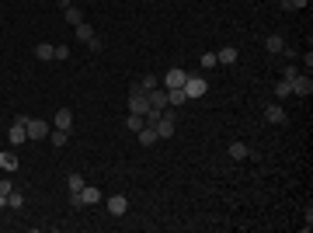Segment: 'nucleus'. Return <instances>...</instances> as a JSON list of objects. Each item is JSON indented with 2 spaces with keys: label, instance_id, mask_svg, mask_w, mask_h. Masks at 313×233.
<instances>
[{
  "label": "nucleus",
  "instance_id": "f257e3e1",
  "mask_svg": "<svg viewBox=\"0 0 313 233\" xmlns=\"http://www.w3.org/2000/svg\"><path fill=\"white\" fill-rule=\"evenodd\" d=\"M18 122H25V132H28V139H46V136H49V122H42V118L18 115Z\"/></svg>",
  "mask_w": 313,
  "mask_h": 233
},
{
  "label": "nucleus",
  "instance_id": "f03ea898",
  "mask_svg": "<svg viewBox=\"0 0 313 233\" xmlns=\"http://www.w3.org/2000/svg\"><path fill=\"white\" fill-rule=\"evenodd\" d=\"M289 87H292L296 98H310V94H313V80H310V73H296V77L289 80Z\"/></svg>",
  "mask_w": 313,
  "mask_h": 233
},
{
  "label": "nucleus",
  "instance_id": "7ed1b4c3",
  "mask_svg": "<svg viewBox=\"0 0 313 233\" xmlns=\"http://www.w3.org/2000/svg\"><path fill=\"white\" fill-rule=\"evenodd\" d=\"M206 91H209V84H206L202 77H188V80H185V98H188V101H195V98H202Z\"/></svg>",
  "mask_w": 313,
  "mask_h": 233
},
{
  "label": "nucleus",
  "instance_id": "20e7f679",
  "mask_svg": "<svg viewBox=\"0 0 313 233\" xmlns=\"http://www.w3.org/2000/svg\"><path fill=\"white\" fill-rule=\"evenodd\" d=\"M153 129H156V136H160V139H171V136H174V115H171V112H164L160 118H156V125H153Z\"/></svg>",
  "mask_w": 313,
  "mask_h": 233
},
{
  "label": "nucleus",
  "instance_id": "39448f33",
  "mask_svg": "<svg viewBox=\"0 0 313 233\" xmlns=\"http://www.w3.org/2000/svg\"><path fill=\"white\" fill-rule=\"evenodd\" d=\"M7 143H11V146H21V143H28L25 122H18V118H14V125H11V132H7Z\"/></svg>",
  "mask_w": 313,
  "mask_h": 233
},
{
  "label": "nucleus",
  "instance_id": "423d86ee",
  "mask_svg": "<svg viewBox=\"0 0 313 233\" xmlns=\"http://www.w3.org/2000/svg\"><path fill=\"white\" fill-rule=\"evenodd\" d=\"M125 209H129V198L125 195H111L108 198V212L111 216H125Z\"/></svg>",
  "mask_w": 313,
  "mask_h": 233
},
{
  "label": "nucleus",
  "instance_id": "0eeeda50",
  "mask_svg": "<svg viewBox=\"0 0 313 233\" xmlns=\"http://www.w3.org/2000/svg\"><path fill=\"white\" fill-rule=\"evenodd\" d=\"M185 80H188V73H185V70H178V66H174V70H167V77H164V84H167V87H185Z\"/></svg>",
  "mask_w": 313,
  "mask_h": 233
},
{
  "label": "nucleus",
  "instance_id": "6e6552de",
  "mask_svg": "<svg viewBox=\"0 0 313 233\" xmlns=\"http://www.w3.org/2000/svg\"><path fill=\"white\" fill-rule=\"evenodd\" d=\"M264 118H268L271 125H282V122H285V108H282V105H268V108H264Z\"/></svg>",
  "mask_w": 313,
  "mask_h": 233
},
{
  "label": "nucleus",
  "instance_id": "1a4fd4ad",
  "mask_svg": "<svg viewBox=\"0 0 313 233\" xmlns=\"http://www.w3.org/2000/svg\"><path fill=\"white\" fill-rule=\"evenodd\" d=\"M35 59H42V63L56 59V46H49V42H39V46H35Z\"/></svg>",
  "mask_w": 313,
  "mask_h": 233
},
{
  "label": "nucleus",
  "instance_id": "9d476101",
  "mask_svg": "<svg viewBox=\"0 0 313 233\" xmlns=\"http://www.w3.org/2000/svg\"><path fill=\"white\" fill-rule=\"evenodd\" d=\"M240 59V53L233 49V46H223V53H216V63H223V66H230V63H237Z\"/></svg>",
  "mask_w": 313,
  "mask_h": 233
},
{
  "label": "nucleus",
  "instance_id": "9b49d317",
  "mask_svg": "<svg viewBox=\"0 0 313 233\" xmlns=\"http://www.w3.org/2000/svg\"><path fill=\"white\" fill-rule=\"evenodd\" d=\"M56 129H66V132L73 129V112L70 108H59L56 112Z\"/></svg>",
  "mask_w": 313,
  "mask_h": 233
},
{
  "label": "nucleus",
  "instance_id": "f8f14e48",
  "mask_svg": "<svg viewBox=\"0 0 313 233\" xmlns=\"http://www.w3.org/2000/svg\"><path fill=\"white\" fill-rule=\"evenodd\" d=\"M0 167H4V171H18V157H14V150H0Z\"/></svg>",
  "mask_w": 313,
  "mask_h": 233
},
{
  "label": "nucleus",
  "instance_id": "ddd939ff",
  "mask_svg": "<svg viewBox=\"0 0 313 233\" xmlns=\"http://www.w3.org/2000/svg\"><path fill=\"white\" fill-rule=\"evenodd\" d=\"M156 139H160V136H156L153 125H143V129H139V143H143V146H153Z\"/></svg>",
  "mask_w": 313,
  "mask_h": 233
},
{
  "label": "nucleus",
  "instance_id": "4468645a",
  "mask_svg": "<svg viewBox=\"0 0 313 233\" xmlns=\"http://www.w3.org/2000/svg\"><path fill=\"white\" fill-rule=\"evenodd\" d=\"M185 101H188V98H185V87H167V105L178 108V105H185Z\"/></svg>",
  "mask_w": 313,
  "mask_h": 233
},
{
  "label": "nucleus",
  "instance_id": "2eb2a0df",
  "mask_svg": "<svg viewBox=\"0 0 313 233\" xmlns=\"http://www.w3.org/2000/svg\"><path fill=\"white\" fill-rule=\"evenodd\" d=\"M226 153H230V160H247V153H251V150H247V143H230V150H226Z\"/></svg>",
  "mask_w": 313,
  "mask_h": 233
},
{
  "label": "nucleus",
  "instance_id": "dca6fc26",
  "mask_svg": "<svg viewBox=\"0 0 313 233\" xmlns=\"http://www.w3.org/2000/svg\"><path fill=\"white\" fill-rule=\"evenodd\" d=\"M264 49H268V53H275V56H278V53H282V49H285V42H282V39H278V35H268V39H264Z\"/></svg>",
  "mask_w": 313,
  "mask_h": 233
},
{
  "label": "nucleus",
  "instance_id": "f3484780",
  "mask_svg": "<svg viewBox=\"0 0 313 233\" xmlns=\"http://www.w3.org/2000/svg\"><path fill=\"white\" fill-rule=\"evenodd\" d=\"M49 136H52V146H56V150H59V146H66V143H70V132H66V129H52V132H49Z\"/></svg>",
  "mask_w": 313,
  "mask_h": 233
},
{
  "label": "nucleus",
  "instance_id": "a211bd4d",
  "mask_svg": "<svg viewBox=\"0 0 313 233\" xmlns=\"http://www.w3.org/2000/svg\"><path fill=\"white\" fill-rule=\"evenodd\" d=\"M73 32H77V39H80V42H84V46H87V42H91V39H94V32H91V25H84V21H80V25H77V28H73Z\"/></svg>",
  "mask_w": 313,
  "mask_h": 233
},
{
  "label": "nucleus",
  "instance_id": "6ab92c4d",
  "mask_svg": "<svg viewBox=\"0 0 313 233\" xmlns=\"http://www.w3.org/2000/svg\"><path fill=\"white\" fill-rule=\"evenodd\" d=\"M125 125H129L132 132H139V129L146 125V118H143V115H136V112H129V118H125Z\"/></svg>",
  "mask_w": 313,
  "mask_h": 233
},
{
  "label": "nucleus",
  "instance_id": "aec40b11",
  "mask_svg": "<svg viewBox=\"0 0 313 233\" xmlns=\"http://www.w3.org/2000/svg\"><path fill=\"white\" fill-rule=\"evenodd\" d=\"M63 18H66V21H70V25H73V28H77V25H80V21H84V14H80V11H77V7H66V11H63Z\"/></svg>",
  "mask_w": 313,
  "mask_h": 233
},
{
  "label": "nucleus",
  "instance_id": "412c9836",
  "mask_svg": "<svg viewBox=\"0 0 313 233\" xmlns=\"http://www.w3.org/2000/svg\"><path fill=\"white\" fill-rule=\"evenodd\" d=\"M289 94H292V87H289V80H282V84H275V98H278V101H285Z\"/></svg>",
  "mask_w": 313,
  "mask_h": 233
},
{
  "label": "nucleus",
  "instance_id": "4be33fe9",
  "mask_svg": "<svg viewBox=\"0 0 313 233\" xmlns=\"http://www.w3.org/2000/svg\"><path fill=\"white\" fill-rule=\"evenodd\" d=\"M139 87H143V91H153V87H160V80H156L153 73H146V77L139 80Z\"/></svg>",
  "mask_w": 313,
  "mask_h": 233
},
{
  "label": "nucleus",
  "instance_id": "5701e85b",
  "mask_svg": "<svg viewBox=\"0 0 313 233\" xmlns=\"http://www.w3.org/2000/svg\"><path fill=\"white\" fill-rule=\"evenodd\" d=\"M66 188H70V191H80V188H84V177H80V174H70V177H66Z\"/></svg>",
  "mask_w": 313,
  "mask_h": 233
},
{
  "label": "nucleus",
  "instance_id": "b1692460",
  "mask_svg": "<svg viewBox=\"0 0 313 233\" xmlns=\"http://www.w3.org/2000/svg\"><path fill=\"white\" fill-rule=\"evenodd\" d=\"M7 205H11V209H21V205H25V195L11 191V195H7Z\"/></svg>",
  "mask_w": 313,
  "mask_h": 233
},
{
  "label": "nucleus",
  "instance_id": "393cba45",
  "mask_svg": "<svg viewBox=\"0 0 313 233\" xmlns=\"http://www.w3.org/2000/svg\"><path fill=\"white\" fill-rule=\"evenodd\" d=\"M282 7L285 11H299V7H306V0H282Z\"/></svg>",
  "mask_w": 313,
  "mask_h": 233
},
{
  "label": "nucleus",
  "instance_id": "a878e982",
  "mask_svg": "<svg viewBox=\"0 0 313 233\" xmlns=\"http://www.w3.org/2000/svg\"><path fill=\"white\" fill-rule=\"evenodd\" d=\"M199 63H202V66H206V70H212V66H216V53H206V56H202V59H199Z\"/></svg>",
  "mask_w": 313,
  "mask_h": 233
},
{
  "label": "nucleus",
  "instance_id": "bb28decb",
  "mask_svg": "<svg viewBox=\"0 0 313 233\" xmlns=\"http://www.w3.org/2000/svg\"><path fill=\"white\" fill-rule=\"evenodd\" d=\"M87 49H91V53H101V49H104V42H101V39H98V35H94V39H91V42H87Z\"/></svg>",
  "mask_w": 313,
  "mask_h": 233
},
{
  "label": "nucleus",
  "instance_id": "cd10ccee",
  "mask_svg": "<svg viewBox=\"0 0 313 233\" xmlns=\"http://www.w3.org/2000/svg\"><path fill=\"white\" fill-rule=\"evenodd\" d=\"M296 73H299V70H296V63H289V66H285V70H282V80H292V77H296Z\"/></svg>",
  "mask_w": 313,
  "mask_h": 233
},
{
  "label": "nucleus",
  "instance_id": "c85d7f7f",
  "mask_svg": "<svg viewBox=\"0 0 313 233\" xmlns=\"http://www.w3.org/2000/svg\"><path fill=\"white\" fill-rule=\"evenodd\" d=\"M56 59H70V46H56Z\"/></svg>",
  "mask_w": 313,
  "mask_h": 233
},
{
  "label": "nucleus",
  "instance_id": "c756f323",
  "mask_svg": "<svg viewBox=\"0 0 313 233\" xmlns=\"http://www.w3.org/2000/svg\"><path fill=\"white\" fill-rule=\"evenodd\" d=\"M11 191H14V184H11V181L4 177V181H0V195H11Z\"/></svg>",
  "mask_w": 313,
  "mask_h": 233
},
{
  "label": "nucleus",
  "instance_id": "7c9ffc66",
  "mask_svg": "<svg viewBox=\"0 0 313 233\" xmlns=\"http://www.w3.org/2000/svg\"><path fill=\"white\" fill-rule=\"evenodd\" d=\"M4 205H7V195H0V209H4Z\"/></svg>",
  "mask_w": 313,
  "mask_h": 233
}]
</instances>
